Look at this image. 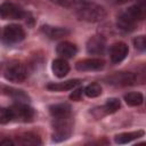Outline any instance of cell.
<instances>
[{
	"instance_id": "1",
	"label": "cell",
	"mask_w": 146,
	"mask_h": 146,
	"mask_svg": "<svg viewBox=\"0 0 146 146\" xmlns=\"http://www.w3.org/2000/svg\"><path fill=\"white\" fill-rule=\"evenodd\" d=\"M76 15L80 19L87 22H99L106 17L105 9L96 3H84L76 10Z\"/></svg>"
},
{
	"instance_id": "2",
	"label": "cell",
	"mask_w": 146,
	"mask_h": 146,
	"mask_svg": "<svg viewBox=\"0 0 146 146\" xmlns=\"http://www.w3.org/2000/svg\"><path fill=\"white\" fill-rule=\"evenodd\" d=\"M73 128V121L71 115L54 117V137L55 141H62L70 137Z\"/></svg>"
},
{
	"instance_id": "3",
	"label": "cell",
	"mask_w": 146,
	"mask_h": 146,
	"mask_svg": "<svg viewBox=\"0 0 146 146\" xmlns=\"http://www.w3.org/2000/svg\"><path fill=\"white\" fill-rule=\"evenodd\" d=\"M3 75L5 78L10 81V82H23L26 76H27V72H26V68L25 66L19 63V62H13V63H9L5 71H3Z\"/></svg>"
},
{
	"instance_id": "4",
	"label": "cell",
	"mask_w": 146,
	"mask_h": 146,
	"mask_svg": "<svg viewBox=\"0 0 146 146\" xmlns=\"http://www.w3.org/2000/svg\"><path fill=\"white\" fill-rule=\"evenodd\" d=\"M10 108L11 112V117L13 120L19 121V122H30L32 121L33 116H34V111L32 107L25 105V104H15L13 105Z\"/></svg>"
},
{
	"instance_id": "5",
	"label": "cell",
	"mask_w": 146,
	"mask_h": 146,
	"mask_svg": "<svg viewBox=\"0 0 146 146\" xmlns=\"http://www.w3.org/2000/svg\"><path fill=\"white\" fill-rule=\"evenodd\" d=\"M2 35L7 43H17L25 38V32L22 26L17 24H10L5 27Z\"/></svg>"
},
{
	"instance_id": "6",
	"label": "cell",
	"mask_w": 146,
	"mask_h": 146,
	"mask_svg": "<svg viewBox=\"0 0 146 146\" xmlns=\"http://www.w3.org/2000/svg\"><path fill=\"white\" fill-rule=\"evenodd\" d=\"M0 16L5 19H21L24 16V11L15 3L5 2L0 6Z\"/></svg>"
},
{
	"instance_id": "7",
	"label": "cell",
	"mask_w": 146,
	"mask_h": 146,
	"mask_svg": "<svg viewBox=\"0 0 146 146\" xmlns=\"http://www.w3.org/2000/svg\"><path fill=\"white\" fill-rule=\"evenodd\" d=\"M107 81L113 86H131L136 81V75L131 72H120L108 76Z\"/></svg>"
},
{
	"instance_id": "8",
	"label": "cell",
	"mask_w": 146,
	"mask_h": 146,
	"mask_svg": "<svg viewBox=\"0 0 146 146\" xmlns=\"http://www.w3.org/2000/svg\"><path fill=\"white\" fill-rule=\"evenodd\" d=\"M106 41L100 35L91 36L87 42V51L91 55H102L105 51Z\"/></svg>"
},
{
	"instance_id": "9",
	"label": "cell",
	"mask_w": 146,
	"mask_h": 146,
	"mask_svg": "<svg viewBox=\"0 0 146 146\" xmlns=\"http://www.w3.org/2000/svg\"><path fill=\"white\" fill-rule=\"evenodd\" d=\"M129 52V48L124 42H116L111 47L110 55H111V60L114 64H117L122 62Z\"/></svg>"
},
{
	"instance_id": "10",
	"label": "cell",
	"mask_w": 146,
	"mask_h": 146,
	"mask_svg": "<svg viewBox=\"0 0 146 146\" xmlns=\"http://www.w3.org/2000/svg\"><path fill=\"white\" fill-rule=\"evenodd\" d=\"M104 60L100 58H88L76 63L75 67L79 71H100L104 67Z\"/></svg>"
},
{
	"instance_id": "11",
	"label": "cell",
	"mask_w": 146,
	"mask_h": 146,
	"mask_svg": "<svg viewBox=\"0 0 146 146\" xmlns=\"http://www.w3.org/2000/svg\"><path fill=\"white\" fill-rule=\"evenodd\" d=\"M56 51L60 57H63L65 59V58H72L76 54L78 49H76L75 44H73L68 41H64V42H60L57 46Z\"/></svg>"
},
{
	"instance_id": "12",
	"label": "cell",
	"mask_w": 146,
	"mask_h": 146,
	"mask_svg": "<svg viewBox=\"0 0 146 146\" xmlns=\"http://www.w3.org/2000/svg\"><path fill=\"white\" fill-rule=\"evenodd\" d=\"M80 83L79 79H74V80H67L64 82H52L47 84V89L51 90V91H66V90H71L73 88H75L78 84Z\"/></svg>"
},
{
	"instance_id": "13",
	"label": "cell",
	"mask_w": 146,
	"mask_h": 146,
	"mask_svg": "<svg viewBox=\"0 0 146 146\" xmlns=\"http://www.w3.org/2000/svg\"><path fill=\"white\" fill-rule=\"evenodd\" d=\"M51 70H52L54 74L57 78H64L68 73V71H70V65H68V63L65 59L57 58V59H55L52 62Z\"/></svg>"
},
{
	"instance_id": "14",
	"label": "cell",
	"mask_w": 146,
	"mask_h": 146,
	"mask_svg": "<svg viewBox=\"0 0 146 146\" xmlns=\"http://www.w3.org/2000/svg\"><path fill=\"white\" fill-rule=\"evenodd\" d=\"M0 95H5V96H9L14 99L17 100H26L29 99V96L23 91V90H18L11 87H7V86H1L0 84Z\"/></svg>"
},
{
	"instance_id": "15",
	"label": "cell",
	"mask_w": 146,
	"mask_h": 146,
	"mask_svg": "<svg viewBox=\"0 0 146 146\" xmlns=\"http://www.w3.org/2000/svg\"><path fill=\"white\" fill-rule=\"evenodd\" d=\"M16 143L18 145L32 146V145H40L41 140H40V138L36 135L31 133V132H26V133H23V135L18 136L16 138Z\"/></svg>"
},
{
	"instance_id": "16",
	"label": "cell",
	"mask_w": 146,
	"mask_h": 146,
	"mask_svg": "<svg viewBox=\"0 0 146 146\" xmlns=\"http://www.w3.org/2000/svg\"><path fill=\"white\" fill-rule=\"evenodd\" d=\"M42 31L50 39H59V38L67 35L70 33V31L64 29V27H54V26H49V25L42 26Z\"/></svg>"
},
{
	"instance_id": "17",
	"label": "cell",
	"mask_w": 146,
	"mask_h": 146,
	"mask_svg": "<svg viewBox=\"0 0 146 146\" xmlns=\"http://www.w3.org/2000/svg\"><path fill=\"white\" fill-rule=\"evenodd\" d=\"M117 26L124 31H132L136 26V21L132 19L125 11L117 17Z\"/></svg>"
},
{
	"instance_id": "18",
	"label": "cell",
	"mask_w": 146,
	"mask_h": 146,
	"mask_svg": "<svg viewBox=\"0 0 146 146\" xmlns=\"http://www.w3.org/2000/svg\"><path fill=\"white\" fill-rule=\"evenodd\" d=\"M144 135V131L143 130H139V131H135V132H124V133H120L117 136H115V143L117 144H127V143H130L139 137H141Z\"/></svg>"
},
{
	"instance_id": "19",
	"label": "cell",
	"mask_w": 146,
	"mask_h": 146,
	"mask_svg": "<svg viewBox=\"0 0 146 146\" xmlns=\"http://www.w3.org/2000/svg\"><path fill=\"white\" fill-rule=\"evenodd\" d=\"M49 110H50V113L54 117L71 115V107L67 104H56V105L50 106Z\"/></svg>"
},
{
	"instance_id": "20",
	"label": "cell",
	"mask_w": 146,
	"mask_h": 146,
	"mask_svg": "<svg viewBox=\"0 0 146 146\" xmlns=\"http://www.w3.org/2000/svg\"><path fill=\"white\" fill-rule=\"evenodd\" d=\"M132 19H135L136 22L137 21H140L145 17V9H144V6L143 5H135L132 7H130L127 11H125Z\"/></svg>"
},
{
	"instance_id": "21",
	"label": "cell",
	"mask_w": 146,
	"mask_h": 146,
	"mask_svg": "<svg viewBox=\"0 0 146 146\" xmlns=\"http://www.w3.org/2000/svg\"><path fill=\"white\" fill-rule=\"evenodd\" d=\"M124 100L129 106H139L143 103L144 97L140 92H128L124 95Z\"/></svg>"
},
{
	"instance_id": "22",
	"label": "cell",
	"mask_w": 146,
	"mask_h": 146,
	"mask_svg": "<svg viewBox=\"0 0 146 146\" xmlns=\"http://www.w3.org/2000/svg\"><path fill=\"white\" fill-rule=\"evenodd\" d=\"M83 92L86 94V96L90 97V98H95L98 97L102 94V87L98 83H90L89 86L86 87V89L83 90Z\"/></svg>"
},
{
	"instance_id": "23",
	"label": "cell",
	"mask_w": 146,
	"mask_h": 146,
	"mask_svg": "<svg viewBox=\"0 0 146 146\" xmlns=\"http://www.w3.org/2000/svg\"><path fill=\"white\" fill-rule=\"evenodd\" d=\"M120 100L117 98H108L105 105L103 106V110L105 113H114L120 108Z\"/></svg>"
},
{
	"instance_id": "24",
	"label": "cell",
	"mask_w": 146,
	"mask_h": 146,
	"mask_svg": "<svg viewBox=\"0 0 146 146\" xmlns=\"http://www.w3.org/2000/svg\"><path fill=\"white\" fill-rule=\"evenodd\" d=\"M13 120L10 108L0 107V124H6Z\"/></svg>"
},
{
	"instance_id": "25",
	"label": "cell",
	"mask_w": 146,
	"mask_h": 146,
	"mask_svg": "<svg viewBox=\"0 0 146 146\" xmlns=\"http://www.w3.org/2000/svg\"><path fill=\"white\" fill-rule=\"evenodd\" d=\"M133 43H135L136 49H138L139 51H144V50L146 49V39H145L144 35L137 36V38L133 40Z\"/></svg>"
},
{
	"instance_id": "26",
	"label": "cell",
	"mask_w": 146,
	"mask_h": 146,
	"mask_svg": "<svg viewBox=\"0 0 146 146\" xmlns=\"http://www.w3.org/2000/svg\"><path fill=\"white\" fill-rule=\"evenodd\" d=\"M82 94H83V89L79 88V89H76L75 91H73V94L70 95V98L73 99V100H75V102H79V100H81V98H82Z\"/></svg>"
},
{
	"instance_id": "27",
	"label": "cell",
	"mask_w": 146,
	"mask_h": 146,
	"mask_svg": "<svg viewBox=\"0 0 146 146\" xmlns=\"http://www.w3.org/2000/svg\"><path fill=\"white\" fill-rule=\"evenodd\" d=\"M15 143L10 139H3V140H0V145H14Z\"/></svg>"
}]
</instances>
